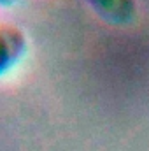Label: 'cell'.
<instances>
[{
	"mask_svg": "<svg viewBox=\"0 0 149 151\" xmlns=\"http://www.w3.org/2000/svg\"><path fill=\"white\" fill-rule=\"evenodd\" d=\"M27 53L25 32L9 21L0 19V77L11 72Z\"/></svg>",
	"mask_w": 149,
	"mask_h": 151,
	"instance_id": "cell-1",
	"label": "cell"
},
{
	"mask_svg": "<svg viewBox=\"0 0 149 151\" xmlns=\"http://www.w3.org/2000/svg\"><path fill=\"white\" fill-rule=\"evenodd\" d=\"M91 9H95L105 21L123 25L132 21L135 14V0H88Z\"/></svg>",
	"mask_w": 149,
	"mask_h": 151,
	"instance_id": "cell-2",
	"label": "cell"
},
{
	"mask_svg": "<svg viewBox=\"0 0 149 151\" xmlns=\"http://www.w3.org/2000/svg\"><path fill=\"white\" fill-rule=\"evenodd\" d=\"M18 0H0V7H11V5H14Z\"/></svg>",
	"mask_w": 149,
	"mask_h": 151,
	"instance_id": "cell-3",
	"label": "cell"
}]
</instances>
